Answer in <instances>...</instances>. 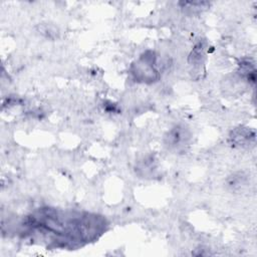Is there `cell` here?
Masks as SVG:
<instances>
[{"label":"cell","mask_w":257,"mask_h":257,"mask_svg":"<svg viewBox=\"0 0 257 257\" xmlns=\"http://www.w3.org/2000/svg\"><path fill=\"white\" fill-rule=\"evenodd\" d=\"M155 59L156 57L154 53H151L150 55L146 54L140 59L133 71L137 79L154 81L158 77V71L155 69Z\"/></svg>","instance_id":"6da1fadb"},{"label":"cell","mask_w":257,"mask_h":257,"mask_svg":"<svg viewBox=\"0 0 257 257\" xmlns=\"http://www.w3.org/2000/svg\"><path fill=\"white\" fill-rule=\"evenodd\" d=\"M188 139V135L186 131L183 127H175L173 128L167 136L168 144H170L173 147H179L182 146L184 142Z\"/></svg>","instance_id":"7a4b0ae2"}]
</instances>
